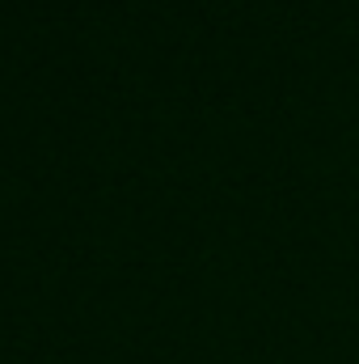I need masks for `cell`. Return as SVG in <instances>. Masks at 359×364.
<instances>
[]
</instances>
